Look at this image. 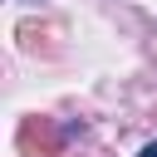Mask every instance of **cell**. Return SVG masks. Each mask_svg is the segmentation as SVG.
Wrapping results in <instances>:
<instances>
[{
  "label": "cell",
  "mask_w": 157,
  "mask_h": 157,
  "mask_svg": "<svg viewBox=\"0 0 157 157\" xmlns=\"http://www.w3.org/2000/svg\"><path fill=\"white\" fill-rule=\"evenodd\" d=\"M20 142H25V147H34V142H39V152H54V147H59V137H54V128H49L44 118H39V123H25Z\"/></svg>",
  "instance_id": "1"
},
{
  "label": "cell",
  "mask_w": 157,
  "mask_h": 157,
  "mask_svg": "<svg viewBox=\"0 0 157 157\" xmlns=\"http://www.w3.org/2000/svg\"><path fill=\"white\" fill-rule=\"evenodd\" d=\"M137 157H157V142H147V147H142V152H137Z\"/></svg>",
  "instance_id": "2"
}]
</instances>
